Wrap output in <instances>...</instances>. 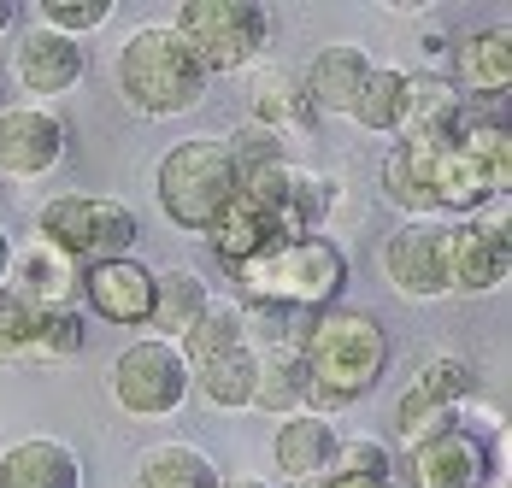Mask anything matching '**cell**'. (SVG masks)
Listing matches in <instances>:
<instances>
[{"label": "cell", "instance_id": "cell-30", "mask_svg": "<svg viewBox=\"0 0 512 488\" xmlns=\"http://www.w3.org/2000/svg\"><path fill=\"white\" fill-rule=\"evenodd\" d=\"M77 353H83V312L65 306V312H42L24 365H65V359H77Z\"/></svg>", "mask_w": 512, "mask_h": 488}, {"label": "cell", "instance_id": "cell-13", "mask_svg": "<svg viewBox=\"0 0 512 488\" xmlns=\"http://www.w3.org/2000/svg\"><path fill=\"white\" fill-rule=\"evenodd\" d=\"M0 289L24 294L36 312H65L83 300V265L65 259L59 247H48L42 236H30V242H12V265H6Z\"/></svg>", "mask_w": 512, "mask_h": 488}, {"label": "cell", "instance_id": "cell-4", "mask_svg": "<svg viewBox=\"0 0 512 488\" xmlns=\"http://www.w3.org/2000/svg\"><path fill=\"white\" fill-rule=\"evenodd\" d=\"M154 195L159 212L183 236H206L212 218L242 195V177H236V159L224 153V136H189L171 147L154 171Z\"/></svg>", "mask_w": 512, "mask_h": 488}, {"label": "cell", "instance_id": "cell-27", "mask_svg": "<svg viewBox=\"0 0 512 488\" xmlns=\"http://www.w3.org/2000/svg\"><path fill=\"white\" fill-rule=\"evenodd\" d=\"M248 342V324H242V306L236 300H212L201 318H195V330L183 336V359H189V371L206 365V359H218V353H230V347Z\"/></svg>", "mask_w": 512, "mask_h": 488}, {"label": "cell", "instance_id": "cell-5", "mask_svg": "<svg viewBox=\"0 0 512 488\" xmlns=\"http://www.w3.org/2000/svg\"><path fill=\"white\" fill-rule=\"evenodd\" d=\"M36 236L77 265H101V259H130L142 224L130 200L118 195H53L36 212Z\"/></svg>", "mask_w": 512, "mask_h": 488}, {"label": "cell", "instance_id": "cell-34", "mask_svg": "<svg viewBox=\"0 0 512 488\" xmlns=\"http://www.w3.org/2000/svg\"><path fill=\"white\" fill-rule=\"evenodd\" d=\"M36 324H42V312H36L24 294L0 289V365H24V359H30Z\"/></svg>", "mask_w": 512, "mask_h": 488}, {"label": "cell", "instance_id": "cell-26", "mask_svg": "<svg viewBox=\"0 0 512 488\" xmlns=\"http://www.w3.org/2000/svg\"><path fill=\"white\" fill-rule=\"evenodd\" d=\"M401 112H407V71L401 65H371L348 118L371 136H401Z\"/></svg>", "mask_w": 512, "mask_h": 488}, {"label": "cell", "instance_id": "cell-19", "mask_svg": "<svg viewBox=\"0 0 512 488\" xmlns=\"http://www.w3.org/2000/svg\"><path fill=\"white\" fill-rule=\"evenodd\" d=\"M0 488H83V459L53 436L12 441L0 453Z\"/></svg>", "mask_w": 512, "mask_h": 488}, {"label": "cell", "instance_id": "cell-37", "mask_svg": "<svg viewBox=\"0 0 512 488\" xmlns=\"http://www.w3.org/2000/svg\"><path fill=\"white\" fill-rule=\"evenodd\" d=\"M18 30V0H0V36H12Z\"/></svg>", "mask_w": 512, "mask_h": 488}, {"label": "cell", "instance_id": "cell-31", "mask_svg": "<svg viewBox=\"0 0 512 488\" xmlns=\"http://www.w3.org/2000/svg\"><path fill=\"white\" fill-rule=\"evenodd\" d=\"M442 430H454V412L436 406V400H424L418 389H401V400H395V441H401V453L424 447V441L442 436Z\"/></svg>", "mask_w": 512, "mask_h": 488}, {"label": "cell", "instance_id": "cell-17", "mask_svg": "<svg viewBox=\"0 0 512 488\" xmlns=\"http://www.w3.org/2000/svg\"><path fill=\"white\" fill-rule=\"evenodd\" d=\"M460 100H495L512 89V30H471L460 48H454V77H448Z\"/></svg>", "mask_w": 512, "mask_h": 488}, {"label": "cell", "instance_id": "cell-14", "mask_svg": "<svg viewBox=\"0 0 512 488\" xmlns=\"http://www.w3.org/2000/svg\"><path fill=\"white\" fill-rule=\"evenodd\" d=\"M83 306L106 324H118V330H142L154 318V271L142 259L83 265Z\"/></svg>", "mask_w": 512, "mask_h": 488}, {"label": "cell", "instance_id": "cell-36", "mask_svg": "<svg viewBox=\"0 0 512 488\" xmlns=\"http://www.w3.org/2000/svg\"><path fill=\"white\" fill-rule=\"evenodd\" d=\"M218 488H277L271 477H254V471H242V477H224Z\"/></svg>", "mask_w": 512, "mask_h": 488}, {"label": "cell", "instance_id": "cell-2", "mask_svg": "<svg viewBox=\"0 0 512 488\" xmlns=\"http://www.w3.org/2000/svg\"><path fill=\"white\" fill-rule=\"evenodd\" d=\"M230 283L242 289L236 306L330 312V306H342V289H348V253L330 236H295V242H277L271 253L236 265Z\"/></svg>", "mask_w": 512, "mask_h": 488}, {"label": "cell", "instance_id": "cell-24", "mask_svg": "<svg viewBox=\"0 0 512 488\" xmlns=\"http://www.w3.org/2000/svg\"><path fill=\"white\" fill-rule=\"evenodd\" d=\"M254 377H259V353L248 342L189 371V383H195L218 412H242V406H254Z\"/></svg>", "mask_w": 512, "mask_h": 488}, {"label": "cell", "instance_id": "cell-20", "mask_svg": "<svg viewBox=\"0 0 512 488\" xmlns=\"http://www.w3.org/2000/svg\"><path fill=\"white\" fill-rule=\"evenodd\" d=\"M330 453H336V424H330V418H312V412L283 418L277 436H271V459H277V471L295 488L318 483V477L330 471Z\"/></svg>", "mask_w": 512, "mask_h": 488}, {"label": "cell", "instance_id": "cell-23", "mask_svg": "<svg viewBox=\"0 0 512 488\" xmlns=\"http://www.w3.org/2000/svg\"><path fill=\"white\" fill-rule=\"evenodd\" d=\"M460 89L442 71H407V112H401V142L407 136H454Z\"/></svg>", "mask_w": 512, "mask_h": 488}, {"label": "cell", "instance_id": "cell-6", "mask_svg": "<svg viewBox=\"0 0 512 488\" xmlns=\"http://www.w3.org/2000/svg\"><path fill=\"white\" fill-rule=\"evenodd\" d=\"M171 30L189 42V53L206 65V77L248 71L271 48V12L259 0H183Z\"/></svg>", "mask_w": 512, "mask_h": 488}, {"label": "cell", "instance_id": "cell-9", "mask_svg": "<svg viewBox=\"0 0 512 488\" xmlns=\"http://www.w3.org/2000/svg\"><path fill=\"white\" fill-rule=\"evenodd\" d=\"M65 153H71V118L59 106H36V100L0 106V177L42 183L65 165Z\"/></svg>", "mask_w": 512, "mask_h": 488}, {"label": "cell", "instance_id": "cell-3", "mask_svg": "<svg viewBox=\"0 0 512 488\" xmlns=\"http://www.w3.org/2000/svg\"><path fill=\"white\" fill-rule=\"evenodd\" d=\"M118 95L142 118H183L206 100V65L189 53V42L171 24H142L118 48Z\"/></svg>", "mask_w": 512, "mask_h": 488}, {"label": "cell", "instance_id": "cell-12", "mask_svg": "<svg viewBox=\"0 0 512 488\" xmlns=\"http://www.w3.org/2000/svg\"><path fill=\"white\" fill-rule=\"evenodd\" d=\"M12 77H18L24 95H36V106H48V100L71 95V89L89 77V53H83V42L53 36V30L36 24V30H24L18 48H12Z\"/></svg>", "mask_w": 512, "mask_h": 488}, {"label": "cell", "instance_id": "cell-16", "mask_svg": "<svg viewBox=\"0 0 512 488\" xmlns=\"http://www.w3.org/2000/svg\"><path fill=\"white\" fill-rule=\"evenodd\" d=\"M365 77H371V53L359 48V42H330V48H318V59L307 65L301 95H307V106L318 118H324V112H354Z\"/></svg>", "mask_w": 512, "mask_h": 488}, {"label": "cell", "instance_id": "cell-32", "mask_svg": "<svg viewBox=\"0 0 512 488\" xmlns=\"http://www.w3.org/2000/svg\"><path fill=\"white\" fill-rule=\"evenodd\" d=\"M330 471H336V477H371V483H389L395 453H389V441L383 436H336ZM330 471H324V477H330Z\"/></svg>", "mask_w": 512, "mask_h": 488}, {"label": "cell", "instance_id": "cell-29", "mask_svg": "<svg viewBox=\"0 0 512 488\" xmlns=\"http://www.w3.org/2000/svg\"><path fill=\"white\" fill-rule=\"evenodd\" d=\"M377 189H383L389 206H401L407 218H436V206H430V195H424V183H418V171H412V159H407V147L401 142L383 153V165H377Z\"/></svg>", "mask_w": 512, "mask_h": 488}, {"label": "cell", "instance_id": "cell-35", "mask_svg": "<svg viewBox=\"0 0 512 488\" xmlns=\"http://www.w3.org/2000/svg\"><path fill=\"white\" fill-rule=\"evenodd\" d=\"M312 488H395V483H371V477H336V471H330V477H318Z\"/></svg>", "mask_w": 512, "mask_h": 488}, {"label": "cell", "instance_id": "cell-10", "mask_svg": "<svg viewBox=\"0 0 512 488\" xmlns=\"http://www.w3.org/2000/svg\"><path fill=\"white\" fill-rule=\"evenodd\" d=\"M512 277L507 218H454L448 224V294H495Z\"/></svg>", "mask_w": 512, "mask_h": 488}, {"label": "cell", "instance_id": "cell-21", "mask_svg": "<svg viewBox=\"0 0 512 488\" xmlns=\"http://www.w3.org/2000/svg\"><path fill=\"white\" fill-rule=\"evenodd\" d=\"M206 306H212V289H206L201 271H189V265L154 271V318H148V324H154L159 342H183Z\"/></svg>", "mask_w": 512, "mask_h": 488}, {"label": "cell", "instance_id": "cell-1", "mask_svg": "<svg viewBox=\"0 0 512 488\" xmlns=\"http://www.w3.org/2000/svg\"><path fill=\"white\" fill-rule=\"evenodd\" d=\"M389 353H395V342H389L377 312H365V306L318 312L307 342H301V365H307V406L301 412L336 418L348 400H359V394H371L383 383Z\"/></svg>", "mask_w": 512, "mask_h": 488}, {"label": "cell", "instance_id": "cell-8", "mask_svg": "<svg viewBox=\"0 0 512 488\" xmlns=\"http://www.w3.org/2000/svg\"><path fill=\"white\" fill-rule=\"evenodd\" d=\"M412 488H507V430L501 436H471V430H442L424 447L407 453Z\"/></svg>", "mask_w": 512, "mask_h": 488}, {"label": "cell", "instance_id": "cell-25", "mask_svg": "<svg viewBox=\"0 0 512 488\" xmlns=\"http://www.w3.org/2000/svg\"><path fill=\"white\" fill-rule=\"evenodd\" d=\"M259 353V377H254V406L271 418H295L307 406V365L289 347H254Z\"/></svg>", "mask_w": 512, "mask_h": 488}, {"label": "cell", "instance_id": "cell-22", "mask_svg": "<svg viewBox=\"0 0 512 488\" xmlns=\"http://www.w3.org/2000/svg\"><path fill=\"white\" fill-rule=\"evenodd\" d=\"M218 483H224L218 459L206 447H195V441H159V447H148L136 459V477H130V488H218Z\"/></svg>", "mask_w": 512, "mask_h": 488}, {"label": "cell", "instance_id": "cell-38", "mask_svg": "<svg viewBox=\"0 0 512 488\" xmlns=\"http://www.w3.org/2000/svg\"><path fill=\"white\" fill-rule=\"evenodd\" d=\"M6 265H12V236L0 230V283H6Z\"/></svg>", "mask_w": 512, "mask_h": 488}, {"label": "cell", "instance_id": "cell-15", "mask_svg": "<svg viewBox=\"0 0 512 488\" xmlns=\"http://www.w3.org/2000/svg\"><path fill=\"white\" fill-rule=\"evenodd\" d=\"M248 124L259 130H271L277 142H312V130H318V112L307 106L301 95V83H295V71H283V65H254V100H248Z\"/></svg>", "mask_w": 512, "mask_h": 488}, {"label": "cell", "instance_id": "cell-7", "mask_svg": "<svg viewBox=\"0 0 512 488\" xmlns=\"http://www.w3.org/2000/svg\"><path fill=\"white\" fill-rule=\"evenodd\" d=\"M189 394H195V383H189V359H183L177 342L142 336L112 365V400L130 418H171V412H183Z\"/></svg>", "mask_w": 512, "mask_h": 488}, {"label": "cell", "instance_id": "cell-11", "mask_svg": "<svg viewBox=\"0 0 512 488\" xmlns=\"http://www.w3.org/2000/svg\"><path fill=\"white\" fill-rule=\"evenodd\" d=\"M383 277L407 300L448 294V218H407L383 247Z\"/></svg>", "mask_w": 512, "mask_h": 488}, {"label": "cell", "instance_id": "cell-33", "mask_svg": "<svg viewBox=\"0 0 512 488\" xmlns=\"http://www.w3.org/2000/svg\"><path fill=\"white\" fill-rule=\"evenodd\" d=\"M106 18H112V0H36V24L53 36H71V42L101 30Z\"/></svg>", "mask_w": 512, "mask_h": 488}, {"label": "cell", "instance_id": "cell-28", "mask_svg": "<svg viewBox=\"0 0 512 488\" xmlns=\"http://www.w3.org/2000/svg\"><path fill=\"white\" fill-rule=\"evenodd\" d=\"M407 389H418L424 400H436V406H448V412H460L465 400L477 394V365L460 359V353H436V359L418 365V377H412Z\"/></svg>", "mask_w": 512, "mask_h": 488}, {"label": "cell", "instance_id": "cell-18", "mask_svg": "<svg viewBox=\"0 0 512 488\" xmlns=\"http://www.w3.org/2000/svg\"><path fill=\"white\" fill-rule=\"evenodd\" d=\"M277 242H283L277 218H271L259 200H248V195H236L218 218H212V230H206V247H212V259L224 265V277H230L236 265L259 259V253H271Z\"/></svg>", "mask_w": 512, "mask_h": 488}]
</instances>
